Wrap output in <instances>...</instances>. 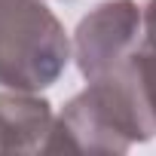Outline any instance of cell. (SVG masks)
<instances>
[{"label":"cell","instance_id":"8992f818","mask_svg":"<svg viewBox=\"0 0 156 156\" xmlns=\"http://www.w3.org/2000/svg\"><path fill=\"white\" fill-rule=\"evenodd\" d=\"M144 52H150L156 58V0L144 6V40H141Z\"/></svg>","mask_w":156,"mask_h":156},{"label":"cell","instance_id":"7a4b0ae2","mask_svg":"<svg viewBox=\"0 0 156 156\" xmlns=\"http://www.w3.org/2000/svg\"><path fill=\"white\" fill-rule=\"evenodd\" d=\"M70 61L64 25L43 0H0V80L40 92Z\"/></svg>","mask_w":156,"mask_h":156},{"label":"cell","instance_id":"6da1fadb","mask_svg":"<svg viewBox=\"0 0 156 156\" xmlns=\"http://www.w3.org/2000/svg\"><path fill=\"white\" fill-rule=\"evenodd\" d=\"M135 55L113 73L89 80L64 104L43 153H126L156 135V116Z\"/></svg>","mask_w":156,"mask_h":156},{"label":"cell","instance_id":"5b68a950","mask_svg":"<svg viewBox=\"0 0 156 156\" xmlns=\"http://www.w3.org/2000/svg\"><path fill=\"white\" fill-rule=\"evenodd\" d=\"M138 70H141V80H144V89H147V98H150V107H153V116H156V58L150 52H144V46L138 49Z\"/></svg>","mask_w":156,"mask_h":156},{"label":"cell","instance_id":"277c9868","mask_svg":"<svg viewBox=\"0 0 156 156\" xmlns=\"http://www.w3.org/2000/svg\"><path fill=\"white\" fill-rule=\"evenodd\" d=\"M55 113L40 92L0 80V153H43Z\"/></svg>","mask_w":156,"mask_h":156},{"label":"cell","instance_id":"3957f363","mask_svg":"<svg viewBox=\"0 0 156 156\" xmlns=\"http://www.w3.org/2000/svg\"><path fill=\"white\" fill-rule=\"evenodd\" d=\"M144 40V9L135 0H104L73 31V58L89 80L122 67Z\"/></svg>","mask_w":156,"mask_h":156}]
</instances>
